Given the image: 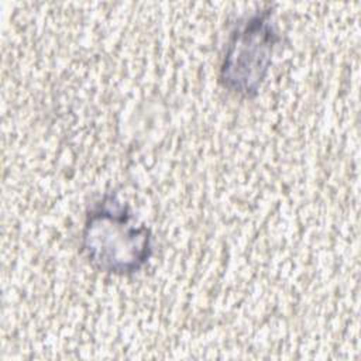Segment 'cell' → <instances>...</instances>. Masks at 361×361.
Returning a JSON list of instances; mask_svg holds the SVG:
<instances>
[{
	"mask_svg": "<svg viewBox=\"0 0 361 361\" xmlns=\"http://www.w3.org/2000/svg\"><path fill=\"white\" fill-rule=\"evenodd\" d=\"M82 252L100 272L131 275L152 257L151 230L138 223L117 193H106L86 214Z\"/></svg>",
	"mask_w": 361,
	"mask_h": 361,
	"instance_id": "cell-1",
	"label": "cell"
},
{
	"mask_svg": "<svg viewBox=\"0 0 361 361\" xmlns=\"http://www.w3.org/2000/svg\"><path fill=\"white\" fill-rule=\"evenodd\" d=\"M278 41L271 7L240 21L231 31L220 63L221 86L243 97L257 96L268 75Z\"/></svg>",
	"mask_w": 361,
	"mask_h": 361,
	"instance_id": "cell-2",
	"label": "cell"
}]
</instances>
